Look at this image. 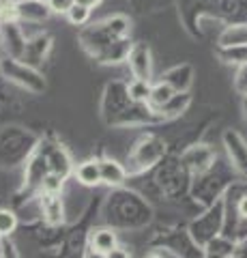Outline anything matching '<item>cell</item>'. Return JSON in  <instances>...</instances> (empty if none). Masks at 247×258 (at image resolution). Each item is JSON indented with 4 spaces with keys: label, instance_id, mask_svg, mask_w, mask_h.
Returning <instances> with one entry per match:
<instances>
[{
    "label": "cell",
    "instance_id": "cell-1",
    "mask_svg": "<svg viewBox=\"0 0 247 258\" xmlns=\"http://www.w3.org/2000/svg\"><path fill=\"white\" fill-rule=\"evenodd\" d=\"M163 82H168L177 95L179 93L185 95L191 88V84H194V71H191L189 64H179V67H172L168 74L163 76Z\"/></svg>",
    "mask_w": 247,
    "mask_h": 258
},
{
    "label": "cell",
    "instance_id": "cell-2",
    "mask_svg": "<svg viewBox=\"0 0 247 258\" xmlns=\"http://www.w3.org/2000/svg\"><path fill=\"white\" fill-rule=\"evenodd\" d=\"M224 140H226V149H228L230 159L234 161V166L243 174H247V144H245V140L238 134H232V132H228L224 136Z\"/></svg>",
    "mask_w": 247,
    "mask_h": 258
},
{
    "label": "cell",
    "instance_id": "cell-3",
    "mask_svg": "<svg viewBox=\"0 0 247 258\" xmlns=\"http://www.w3.org/2000/svg\"><path fill=\"white\" fill-rule=\"evenodd\" d=\"M129 67L133 71L135 80H148L150 82V74H153V60H150V52L148 47H135L129 56Z\"/></svg>",
    "mask_w": 247,
    "mask_h": 258
},
{
    "label": "cell",
    "instance_id": "cell-4",
    "mask_svg": "<svg viewBox=\"0 0 247 258\" xmlns=\"http://www.w3.org/2000/svg\"><path fill=\"white\" fill-rule=\"evenodd\" d=\"M99 168H101V183L110 185V187H118V185H123L127 179L125 166L118 164L116 159H101Z\"/></svg>",
    "mask_w": 247,
    "mask_h": 258
},
{
    "label": "cell",
    "instance_id": "cell-5",
    "mask_svg": "<svg viewBox=\"0 0 247 258\" xmlns=\"http://www.w3.org/2000/svg\"><path fill=\"white\" fill-rule=\"evenodd\" d=\"M77 181L82 185H89V187H95V185L101 183V168H99V161L97 159H86L77 166L75 170Z\"/></svg>",
    "mask_w": 247,
    "mask_h": 258
},
{
    "label": "cell",
    "instance_id": "cell-6",
    "mask_svg": "<svg viewBox=\"0 0 247 258\" xmlns=\"http://www.w3.org/2000/svg\"><path fill=\"white\" fill-rule=\"evenodd\" d=\"M247 45V24H238V26L226 28L219 37L221 50H230V47H241Z\"/></svg>",
    "mask_w": 247,
    "mask_h": 258
},
{
    "label": "cell",
    "instance_id": "cell-7",
    "mask_svg": "<svg viewBox=\"0 0 247 258\" xmlns=\"http://www.w3.org/2000/svg\"><path fill=\"white\" fill-rule=\"evenodd\" d=\"M91 247H93V249H99V252H103V254L112 252L114 247H118V237H116V232L110 230V228H99V230H95L93 235H91Z\"/></svg>",
    "mask_w": 247,
    "mask_h": 258
},
{
    "label": "cell",
    "instance_id": "cell-8",
    "mask_svg": "<svg viewBox=\"0 0 247 258\" xmlns=\"http://www.w3.org/2000/svg\"><path fill=\"white\" fill-rule=\"evenodd\" d=\"M177 97V93H174V88L168 84V82H163V80H159L157 84H153V88H150V97H148V103L153 108H166L168 103Z\"/></svg>",
    "mask_w": 247,
    "mask_h": 258
},
{
    "label": "cell",
    "instance_id": "cell-9",
    "mask_svg": "<svg viewBox=\"0 0 247 258\" xmlns=\"http://www.w3.org/2000/svg\"><path fill=\"white\" fill-rule=\"evenodd\" d=\"M43 215H45V222L47 224H52V226H56L60 224L62 220H65V211H62V203H60V198L58 196H54V194H45V198H43Z\"/></svg>",
    "mask_w": 247,
    "mask_h": 258
},
{
    "label": "cell",
    "instance_id": "cell-10",
    "mask_svg": "<svg viewBox=\"0 0 247 258\" xmlns=\"http://www.w3.org/2000/svg\"><path fill=\"white\" fill-rule=\"evenodd\" d=\"M50 13L52 11L47 3H41V0H28V3L18 5V15H22V18H33L35 15L37 20H45Z\"/></svg>",
    "mask_w": 247,
    "mask_h": 258
},
{
    "label": "cell",
    "instance_id": "cell-11",
    "mask_svg": "<svg viewBox=\"0 0 247 258\" xmlns=\"http://www.w3.org/2000/svg\"><path fill=\"white\" fill-rule=\"evenodd\" d=\"M150 88L153 86H150L148 80H133L129 84V88H127V93H129V97L133 101H148Z\"/></svg>",
    "mask_w": 247,
    "mask_h": 258
},
{
    "label": "cell",
    "instance_id": "cell-12",
    "mask_svg": "<svg viewBox=\"0 0 247 258\" xmlns=\"http://www.w3.org/2000/svg\"><path fill=\"white\" fill-rule=\"evenodd\" d=\"M67 20H69L71 26H84V24L91 20V9H89V7H84V5H77L75 3L67 11Z\"/></svg>",
    "mask_w": 247,
    "mask_h": 258
},
{
    "label": "cell",
    "instance_id": "cell-13",
    "mask_svg": "<svg viewBox=\"0 0 247 258\" xmlns=\"http://www.w3.org/2000/svg\"><path fill=\"white\" fill-rule=\"evenodd\" d=\"M18 228V215L9 209H0V237H9Z\"/></svg>",
    "mask_w": 247,
    "mask_h": 258
},
{
    "label": "cell",
    "instance_id": "cell-14",
    "mask_svg": "<svg viewBox=\"0 0 247 258\" xmlns=\"http://www.w3.org/2000/svg\"><path fill=\"white\" fill-rule=\"evenodd\" d=\"M62 179H65V176H60V174H56V172H50L43 179V191L45 194H54V196H58V191L62 189Z\"/></svg>",
    "mask_w": 247,
    "mask_h": 258
},
{
    "label": "cell",
    "instance_id": "cell-15",
    "mask_svg": "<svg viewBox=\"0 0 247 258\" xmlns=\"http://www.w3.org/2000/svg\"><path fill=\"white\" fill-rule=\"evenodd\" d=\"M69 159L67 155L62 151H54V155H52V172H56L60 176H65L69 172Z\"/></svg>",
    "mask_w": 247,
    "mask_h": 258
},
{
    "label": "cell",
    "instance_id": "cell-16",
    "mask_svg": "<svg viewBox=\"0 0 247 258\" xmlns=\"http://www.w3.org/2000/svg\"><path fill=\"white\" fill-rule=\"evenodd\" d=\"M45 3H47V7H50L52 13H62V15H67V11L75 5V0H45Z\"/></svg>",
    "mask_w": 247,
    "mask_h": 258
},
{
    "label": "cell",
    "instance_id": "cell-17",
    "mask_svg": "<svg viewBox=\"0 0 247 258\" xmlns=\"http://www.w3.org/2000/svg\"><path fill=\"white\" fill-rule=\"evenodd\" d=\"M228 58H230V62H247V45L230 47V50H228Z\"/></svg>",
    "mask_w": 247,
    "mask_h": 258
},
{
    "label": "cell",
    "instance_id": "cell-18",
    "mask_svg": "<svg viewBox=\"0 0 247 258\" xmlns=\"http://www.w3.org/2000/svg\"><path fill=\"white\" fill-rule=\"evenodd\" d=\"M106 256H108V258H131V256H129V252H127L125 247H121V245L114 247L112 252H108Z\"/></svg>",
    "mask_w": 247,
    "mask_h": 258
},
{
    "label": "cell",
    "instance_id": "cell-19",
    "mask_svg": "<svg viewBox=\"0 0 247 258\" xmlns=\"http://www.w3.org/2000/svg\"><path fill=\"white\" fill-rule=\"evenodd\" d=\"M236 211H238V215L243 217V220H247V194L243 198H238V205H236Z\"/></svg>",
    "mask_w": 247,
    "mask_h": 258
},
{
    "label": "cell",
    "instance_id": "cell-20",
    "mask_svg": "<svg viewBox=\"0 0 247 258\" xmlns=\"http://www.w3.org/2000/svg\"><path fill=\"white\" fill-rule=\"evenodd\" d=\"M84 258H108L103 252H99V249H93V247H89L86 249V254H84Z\"/></svg>",
    "mask_w": 247,
    "mask_h": 258
},
{
    "label": "cell",
    "instance_id": "cell-21",
    "mask_svg": "<svg viewBox=\"0 0 247 258\" xmlns=\"http://www.w3.org/2000/svg\"><path fill=\"white\" fill-rule=\"evenodd\" d=\"M77 5H84V7H89V9H95V7H99L103 0H75Z\"/></svg>",
    "mask_w": 247,
    "mask_h": 258
},
{
    "label": "cell",
    "instance_id": "cell-22",
    "mask_svg": "<svg viewBox=\"0 0 247 258\" xmlns=\"http://www.w3.org/2000/svg\"><path fill=\"white\" fill-rule=\"evenodd\" d=\"M144 258H161V256H159V254H157V252H150V254H146V256H144Z\"/></svg>",
    "mask_w": 247,
    "mask_h": 258
},
{
    "label": "cell",
    "instance_id": "cell-23",
    "mask_svg": "<svg viewBox=\"0 0 247 258\" xmlns=\"http://www.w3.org/2000/svg\"><path fill=\"white\" fill-rule=\"evenodd\" d=\"M0 256H5V252H3V243H0Z\"/></svg>",
    "mask_w": 247,
    "mask_h": 258
},
{
    "label": "cell",
    "instance_id": "cell-24",
    "mask_svg": "<svg viewBox=\"0 0 247 258\" xmlns=\"http://www.w3.org/2000/svg\"><path fill=\"white\" fill-rule=\"evenodd\" d=\"M0 258H5V256H0Z\"/></svg>",
    "mask_w": 247,
    "mask_h": 258
}]
</instances>
